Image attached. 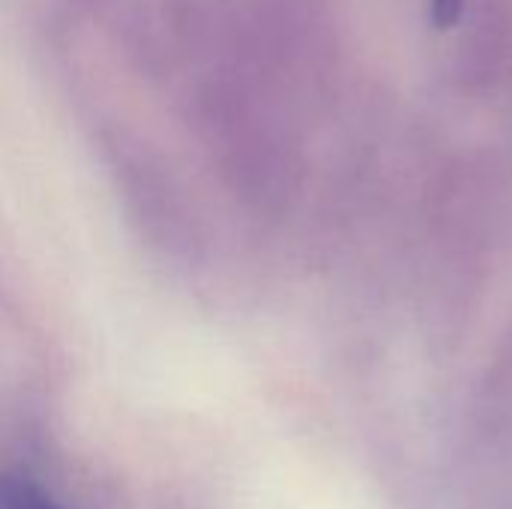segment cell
<instances>
[{"label":"cell","instance_id":"2","mask_svg":"<svg viewBox=\"0 0 512 509\" xmlns=\"http://www.w3.org/2000/svg\"><path fill=\"white\" fill-rule=\"evenodd\" d=\"M456 6H459V0H435V9H438V18L441 21H450L453 12H456Z\"/></svg>","mask_w":512,"mask_h":509},{"label":"cell","instance_id":"1","mask_svg":"<svg viewBox=\"0 0 512 509\" xmlns=\"http://www.w3.org/2000/svg\"><path fill=\"white\" fill-rule=\"evenodd\" d=\"M0 509H66L39 483L21 474H0Z\"/></svg>","mask_w":512,"mask_h":509}]
</instances>
